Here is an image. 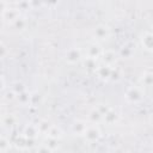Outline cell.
I'll list each match as a JSON object with an SVG mask.
<instances>
[{"mask_svg": "<svg viewBox=\"0 0 153 153\" xmlns=\"http://www.w3.org/2000/svg\"><path fill=\"white\" fill-rule=\"evenodd\" d=\"M103 120H104V122H106L108 124H112V123H115L116 121H117V114L114 111V110H109L104 116H103Z\"/></svg>", "mask_w": 153, "mask_h": 153, "instance_id": "cell-12", "label": "cell"}, {"mask_svg": "<svg viewBox=\"0 0 153 153\" xmlns=\"http://www.w3.org/2000/svg\"><path fill=\"white\" fill-rule=\"evenodd\" d=\"M44 146H47V147H48L50 151H54L55 148H57L59 143H57V140H56V139H50V137H47V143H45Z\"/></svg>", "mask_w": 153, "mask_h": 153, "instance_id": "cell-22", "label": "cell"}, {"mask_svg": "<svg viewBox=\"0 0 153 153\" xmlns=\"http://www.w3.org/2000/svg\"><path fill=\"white\" fill-rule=\"evenodd\" d=\"M84 63H85V66L87 68H96V60H93V59L86 57V60L84 61Z\"/></svg>", "mask_w": 153, "mask_h": 153, "instance_id": "cell-23", "label": "cell"}, {"mask_svg": "<svg viewBox=\"0 0 153 153\" xmlns=\"http://www.w3.org/2000/svg\"><path fill=\"white\" fill-rule=\"evenodd\" d=\"M97 73L100 78L103 79H109L110 78V74H111V67L104 65V66H99L97 68Z\"/></svg>", "mask_w": 153, "mask_h": 153, "instance_id": "cell-11", "label": "cell"}, {"mask_svg": "<svg viewBox=\"0 0 153 153\" xmlns=\"http://www.w3.org/2000/svg\"><path fill=\"white\" fill-rule=\"evenodd\" d=\"M13 26H14L17 30H24V29L26 27V20L19 16V17L13 22Z\"/></svg>", "mask_w": 153, "mask_h": 153, "instance_id": "cell-17", "label": "cell"}, {"mask_svg": "<svg viewBox=\"0 0 153 153\" xmlns=\"http://www.w3.org/2000/svg\"><path fill=\"white\" fill-rule=\"evenodd\" d=\"M6 54H7V49H6V47H5L2 43H0V59H2Z\"/></svg>", "mask_w": 153, "mask_h": 153, "instance_id": "cell-25", "label": "cell"}, {"mask_svg": "<svg viewBox=\"0 0 153 153\" xmlns=\"http://www.w3.org/2000/svg\"><path fill=\"white\" fill-rule=\"evenodd\" d=\"M0 43H1V42H0Z\"/></svg>", "mask_w": 153, "mask_h": 153, "instance_id": "cell-30", "label": "cell"}, {"mask_svg": "<svg viewBox=\"0 0 153 153\" xmlns=\"http://www.w3.org/2000/svg\"><path fill=\"white\" fill-rule=\"evenodd\" d=\"M16 97L18 98V100H19L22 104H27V103H30V93H27L26 91H24V92L17 94Z\"/></svg>", "mask_w": 153, "mask_h": 153, "instance_id": "cell-18", "label": "cell"}, {"mask_svg": "<svg viewBox=\"0 0 153 153\" xmlns=\"http://www.w3.org/2000/svg\"><path fill=\"white\" fill-rule=\"evenodd\" d=\"M149 153H151V152H149Z\"/></svg>", "mask_w": 153, "mask_h": 153, "instance_id": "cell-29", "label": "cell"}, {"mask_svg": "<svg viewBox=\"0 0 153 153\" xmlns=\"http://www.w3.org/2000/svg\"><path fill=\"white\" fill-rule=\"evenodd\" d=\"M2 17L6 19V20H11L12 23L19 17V11L17 8H12V7H6V10L2 12Z\"/></svg>", "mask_w": 153, "mask_h": 153, "instance_id": "cell-6", "label": "cell"}, {"mask_svg": "<svg viewBox=\"0 0 153 153\" xmlns=\"http://www.w3.org/2000/svg\"><path fill=\"white\" fill-rule=\"evenodd\" d=\"M2 123H4V126H6V127H11V126H13L14 123H16V117L13 116V115H6L4 118H2Z\"/></svg>", "mask_w": 153, "mask_h": 153, "instance_id": "cell-20", "label": "cell"}, {"mask_svg": "<svg viewBox=\"0 0 153 153\" xmlns=\"http://www.w3.org/2000/svg\"><path fill=\"white\" fill-rule=\"evenodd\" d=\"M121 55L123 56V57H129L130 55H131V49L130 48H128V47H123L122 48V50H121Z\"/></svg>", "mask_w": 153, "mask_h": 153, "instance_id": "cell-24", "label": "cell"}, {"mask_svg": "<svg viewBox=\"0 0 153 153\" xmlns=\"http://www.w3.org/2000/svg\"><path fill=\"white\" fill-rule=\"evenodd\" d=\"M11 147L10 141L5 136H0V152H6Z\"/></svg>", "mask_w": 153, "mask_h": 153, "instance_id": "cell-19", "label": "cell"}, {"mask_svg": "<svg viewBox=\"0 0 153 153\" xmlns=\"http://www.w3.org/2000/svg\"><path fill=\"white\" fill-rule=\"evenodd\" d=\"M81 57V53L78 48H69L67 51H66V60L69 62V63H75L80 60Z\"/></svg>", "mask_w": 153, "mask_h": 153, "instance_id": "cell-3", "label": "cell"}, {"mask_svg": "<svg viewBox=\"0 0 153 153\" xmlns=\"http://www.w3.org/2000/svg\"><path fill=\"white\" fill-rule=\"evenodd\" d=\"M24 91H26V90H25V86H24L22 82H14V84H13V86H12V92H13L14 94H19V93H22V92H24Z\"/></svg>", "mask_w": 153, "mask_h": 153, "instance_id": "cell-21", "label": "cell"}, {"mask_svg": "<svg viewBox=\"0 0 153 153\" xmlns=\"http://www.w3.org/2000/svg\"><path fill=\"white\" fill-rule=\"evenodd\" d=\"M124 97H126L127 102H129V103H137L142 98V92H141V90L139 87L133 86V87L127 90Z\"/></svg>", "mask_w": 153, "mask_h": 153, "instance_id": "cell-1", "label": "cell"}, {"mask_svg": "<svg viewBox=\"0 0 153 153\" xmlns=\"http://www.w3.org/2000/svg\"><path fill=\"white\" fill-rule=\"evenodd\" d=\"M37 153H51V151L47 147V146H41L39 148H38V151H37Z\"/></svg>", "mask_w": 153, "mask_h": 153, "instance_id": "cell-26", "label": "cell"}, {"mask_svg": "<svg viewBox=\"0 0 153 153\" xmlns=\"http://www.w3.org/2000/svg\"><path fill=\"white\" fill-rule=\"evenodd\" d=\"M94 37H97L98 39H105L109 36V27L105 25H98L94 29Z\"/></svg>", "mask_w": 153, "mask_h": 153, "instance_id": "cell-7", "label": "cell"}, {"mask_svg": "<svg viewBox=\"0 0 153 153\" xmlns=\"http://www.w3.org/2000/svg\"><path fill=\"white\" fill-rule=\"evenodd\" d=\"M6 98L7 99H13V98H16V94L13 92H7L6 93Z\"/></svg>", "mask_w": 153, "mask_h": 153, "instance_id": "cell-27", "label": "cell"}, {"mask_svg": "<svg viewBox=\"0 0 153 153\" xmlns=\"http://www.w3.org/2000/svg\"><path fill=\"white\" fill-rule=\"evenodd\" d=\"M100 54H102V50H100V48H99L98 44L92 43V44L88 45V48H87V57L96 60Z\"/></svg>", "mask_w": 153, "mask_h": 153, "instance_id": "cell-8", "label": "cell"}, {"mask_svg": "<svg viewBox=\"0 0 153 153\" xmlns=\"http://www.w3.org/2000/svg\"><path fill=\"white\" fill-rule=\"evenodd\" d=\"M45 134H47V137L59 140V137L61 136V130H60L56 126H51V127L49 128V130H48Z\"/></svg>", "mask_w": 153, "mask_h": 153, "instance_id": "cell-13", "label": "cell"}, {"mask_svg": "<svg viewBox=\"0 0 153 153\" xmlns=\"http://www.w3.org/2000/svg\"><path fill=\"white\" fill-rule=\"evenodd\" d=\"M87 128V124L84 122V121H75L72 126V130L74 134H78V135H84L85 130Z\"/></svg>", "mask_w": 153, "mask_h": 153, "instance_id": "cell-10", "label": "cell"}, {"mask_svg": "<svg viewBox=\"0 0 153 153\" xmlns=\"http://www.w3.org/2000/svg\"><path fill=\"white\" fill-rule=\"evenodd\" d=\"M141 43L142 47L147 50V51H152L153 48V35L151 31H145L142 37H141Z\"/></svg>", "mask_w": 153, "mask_h": 153, "instance_id": "cell-4", "label": "cell"}, {"mask_svg": "<svg viewBox=\"0 0 153 153\" xmlns=\"http://www.w3.org/2000/svg\"><path fill=\"white\" fill-rule=\"evenodd\" d=\"M102 56H103L102 57L103 62L109 67H111L117 60V55H116V53L114 50H105V51L102 53Z\"/></svg>", "mask_w": 153, "mask_h": 153, "instance_id": "cell-5", "label": "cell"}, {"mask_svg": "<svg viewBox=\"0 0 153 153\" xmlns=\"http://www.w3.org/2000/svg\"><path fill=\"white\" fill-rule=\"evenodd\" d=\"M141 81L145 86H151L152 85V81H153V76H152V72L149 69L145 71L143 74H142V78H141Z\"/></svg>", "mask_w": 153, "mask_h": 153, "instance_id": "cell-14", "label": "cell"}, {"mask_svg": "<svg viewBox=\"0 0 153 153\" xmlns=\"http://www.w3.org/2000/svg\"><path fill=\"white\" fill-rule=\"evenodd\" d=\"M38 134H39V131H38V129H37V127L33 126V124H29V126H26L25 129H24V135H25L26 139H32V140H35Z\"/></svg>", "mask_w": 153, "mask_h": 153, "instance_id": "cell-9", "label": "cell"}, {"mask_svg": "<svg viewBox=\"0 0 153 153\" xmlns=\"http://www.w3.org/2000/svg\"><path fill=\"white\" fill-rule=\"evenodd\" d=\"M88 118H90V121H91V122L97 123V122H99V121H102V120H103V116H102V114H100L97 109H93V110H91V111H90Z\"/></svg>", "mask_w": 153, "mask_h": 153, "instance_id": "cell-15", "label": "cell"}, {"mask_svg": "<svg viewBox=\"0 0 153 153\" xmlns=\"http://www.w3.org/2000/svg\"><path fill=\"white\" fill-rule=\"evenodd\" d=\"M36 127H37V129H38L39 133H47V131L49 130V128L51 127V124H50L47 120H42Z\"/></svg>", "mask_w": 153, "mask_h": 153, "instance_id": "cell-16", "label": "cell"}, {"mask_svg": "<svg viewBox=\"0 0 153 153\" xmlns=\"http://www.w3.org/2000/svg\"><path fill=\"white\" fill-rule=\"evenodd\" d=\"M84 136L88 142H96L100 137V130L97 126H87Z\"/></svg>", "mask_w": 153, "mask_h": 153, "instance_id": "cell-2", "label": "cell"}, {"mask_svg": "<svg viewBox=\"0 0 153 153\" xmlns=\"http://www.w3.org/2000/svg\"><path fill=\"white\" fill-rule=\"evenodd\" d=\"M6 6H7V4L6 2H4V1H0V11H5L6 10Z\"/></svg>", "mask_w": 153, "mask_h": 153, "instance_id": "cell-28", "label": "cell"}]
</instances>
